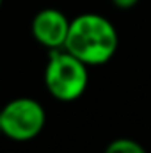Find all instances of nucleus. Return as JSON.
Returning a JSON list of instances; mask_svg holds the SVG:
<instances>
[{
	"mask_svg": "<svg viewBox=\"0 0 151 153\" xmlns=\"http://www.w3.org/2000/svg\"><path fill=\"white\" fill-rule=\"evenodd\" d=\"M117 45V30L105 16L84 13L70 22L64 50L87 66H101L114 57Z\"/></svg>",
	"mask_w": 151,
	"mask_h": 153,
	"instance_id": "nucleus-1",
	"label": "nucleus"
},
{
	"mask_svg": "<svg viewBox=\"0 0 151 153\" xmlns=\"http://www.w3.org/2000/svg\"><path fill=\"white\" fill-rule=\"evenodd\" d=\"M89 66L64 48L50 50L44 68L46 91L59 102H73L80 98L89 84Z\"/></svg>",
	"mask_w": 151,
	"mask_h": 153,
	"instance_id": "nucleus-2",
	"label": "nucleus"
},
{
	"mask_svg": "<svg viewBox=\"0 0 151 153\" xmlns=\"http://www.w3.org/2000/svg\"><path fill=\"white\" fill-rule=\"evenodd\" d=\"M2 134L13 141L25 143L38 137L46 123V112L34 98H14L0 111Z\"/></svg>",
	"mask_w": 151,
	"mask_h": 153,
	"instance_id": "nucleus-3",
	"label": "nucleus"
},
{
	"mask_svg": "<svg viewBox=\"0 0 151 153\" xmlns=\"http://www.w3.org/2000/svg\"><path fill=\"white\" fill-rule=\"evenodd\" d=\"M70 22L71 20L59 9H52V7L41 9L32 18L30 32L39 45L50 50L64 48L70 30Z\"/></svg>",
	"mask_w": 151,
	"mask_h": 153,
	"instance_id": "nucleus-4",
	"label": "nucleus"
},
{
	"mask_svg": "<svg viewBox=\"0 0 151 153\" xmlns=\"http://www.w3.org/2000/svg\"><path fill=\"white\" fill-rule=\"evenodd\" d=\"M105 153H148L146 148L128 137H119L114 139L112 143H109V146L105 148Z\"/></svg>",
	"mask_w": 151,
	"mask_h": 153,
	"instance_id": "nucleus-5",
	"label": "nucleus"
},
{
	"mask_svg": "<svg viewBox=\"0 0 151 153\" xmlns=\"http://www.w3.org/2000/svg\"><path fill=\"white\" fill-rule=\"evenodd\" d=\"M139 0H112V4L117 7V9H132L137 5Z\"/></svg>",
	"mask_w": 151,
	"mask_h": 153,
	"instance_id": "nucleus-6",
	"label": "nucleus"
},
{
	"mask_svg": "<svg viewBox=\"0 0 151 153\" xmlns=\"http://www.w3.org/2000/svg\"><path fill=\"white\" fill-rule=\"evenodd\" d=\"M0 134H2V119H0Z\"/></svg>",
	"mask_w": 151,
	"mask_h": 153,
	"instance_id": "nucleus-7",
	"label": "nucleus"
},
{
	"mask_svg": "<svg viewBox=\"0 0 151 153\" xmlns=\"http://www.w3.org/2000/svg\"><path fill=\"white\" fill-rule=\"evenodd\" d=\"M2 2H4V0H0V7H2Z\"/></svg>",
	"mask_w": 151,
	"mask_h": 153,
	"instance_id": "nucleus-8",
	"label": "nucleus"
}]
</instances>
